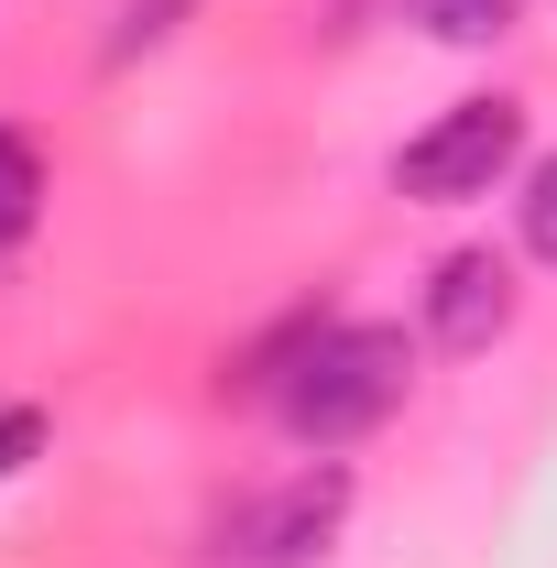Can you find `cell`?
<instances>
[{
    "label": "cell",
    "mask_w": 557,
    "mask_h": 568,
    "mask_svg": "<svg viewBox=\"0 0 557 568\" xmlns=\"http://www.w3.org/2000/svg\"><path fill=\"white\" fill-rule=\"evenodd\" d=\"M514 153H525V99H459V110H437L405 153H394V186L416 197V209H470L492 197L503 175H514Z\"/></svg>",
    "instance_id": "obj_2"
},
{
    "label": "cell",
    "mask_w": 557,
    "mask_h": 568,
    "mask_svg": "<svg viewBox=\"0 0 557 568\" xmlns=\"http://www.w3.org/2000/svg\"><path fill=\"white\" fill-rule=\"evenodd\" d=\"M503 328H514V263H503V252H448V263L426 274V339L470 361V351H492Z\"/></svg>",
    "instance_id": "obj_4"
},
{
    "label": "cell",
    "mask_w": 557,
    "mask_h": 568,
    "mask_svg": "<svg viewBox=\"0 0 557 568\" xmlns=\"http://www.w3.org/2000/svg\"><path fill=\"white\" fill-rule=\"evenodd\" d=\"M405 383H416V351H405V328H372V317H328L306 351L284 361L274 383V416L306 437V448H350V437H372V426L405 405Z\"/></svg>",
    "instance_id": "obj_1"
},
{
    "label": "cell",
    "mask_w": 557,
    "mask_h": 568,
    "mask_svg": "<svg viewBox=\"0 0 557 568\" xmlns=\"http://www.w3.org/2000/svg\"><path fill=\"white\" fill-rule=\"evenodd\" d=\"M33 448H44V405H0V481H11Z\"/></svg>",
    "instance_id": "obj_9"
},
{
    "label": "cell",
    "mask_w": 557,
    "mask_h": 568,
    "mask_svg": "<svg viewBox=\"0 0 557 568\" xmlns=\"http://www.w3.org/2000/svg\"><path fill=\"white\" fill-rule=\"evenodd\" d=\"M514 11L525 0H416V22L437 44H492V33H514Z\"/></svg>",
    "instance_id": "obj_6"
},
{
    "label": "cell",
    "mask_w": 557,
    "mask_h": 568,
    "mask_svg": "<svg viewBox=\"0 0 557 568\" xmlns=\"http://www.w3.org/2000/svg\"><path fill=\"white\" fill-rule=\"evenodd\" d=\"M198 0H121V33H110V67H132V55H153L175 22H186Z\"/></svg>",
    "instance_id": "obj_7"
},
{
    "label": "cell",
    "mask_w": 557,
    "mask_h": 568,
    "mask_svg": "<svg viewBox=\"0 0 557 568\" xmlns=\"http://www.w3.org/2000/svg\"><path fill=\"white\" fill-rule=\"evenodd\" d=\"M350 525V470L340 459H317V470H295L274 481L263 503H241V525H230V568H317L340 547Z\"/></svg>",
    "instance_id": "obj_3"
},
{
    "label": "cell",
    "mask_w": 557,
    "mask_h": 568,
    "mask_svg": "<svg viewBox=\"0 0 557 568\" xmlns=\"http://www.w3.org/2000/svg\"><path fill=\"white\" fill-rule=\"evenodd\" d=\"M33 219H44V153L22 132H0V241H22Z\"/></svg>",
    "instance_id": "obj_5"
},
{
    "label": "cell",
    "mask_w": 557,
    "mask_h": 568,
    "mask_svg": "<svg viewBox=\"0 0 557 568\" xmlns=\"http://www.w3.org/2000/svg\"><path fill=\"white\" fill-rule=\"evenodd\" d=\"M525 252H536V263H557V153L525 175Z\"/></svg>",
    "instance_id": "obj_8"
}]
</instances>
